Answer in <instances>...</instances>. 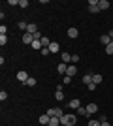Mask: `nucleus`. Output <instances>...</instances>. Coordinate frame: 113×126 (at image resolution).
<instances>
[{"label": "nucleus", "instance_id": "f3484780", "mask_svg": "<svg viewBox=\"0 0 113 126\" xmlns=\"http://www.w3.org/2000/svg\"><path fill=\"white\" fill-rule=\"evenodd\" d=\"M75 74H77V68H75V66H68V70H66V75H70V77H74Z\"/></svg>", "mask_w": 113, "mask_h": 126}, {"label": "nucleus", "instance_id": "4be33fe9", "mask_svg": "<svg viewBox=\"0 0 113 126\" xmlns=\"http://www.w3.org/2000/svg\"><path fill=\"white\" fill-rule=\"evenodd\" d=\"M55 100L62 102V100H64V92H62V90H57V92H55Z\"/></svg>", "mask_w": 113, "mask_h": 126}, {"label": "nucleus", "instance_id": "a211bd4d", "mask_svg": "<svg viewBox=\"0 0 113 126\" xmlns=\"http://www.w3.org/2000/svg\"><path fill=\"white\" fill-rule=\"evenodd\" d=\"M81 81H83V83H85V85H91V83H92V74H85V75H83V79H81Z\"/></svg>", "mask_w": 113, "mask_h": 126}, {"label": "nucleus", "instance_id": "f257e3e1", "mask_svg": "<svg viewBox=\"0 0 113 126\" xmlns=\"http://www.w3.org/2000/svg\"><path fill=\"white\" fill-rule=\"evenodd\" d=\"M75 122H77V115H74V113H66L60 119V124L62 126H75Z\"/></svg>", "mask_w": 113, "mask_h": 126}, {"label": "nucleus", "instance_id": "bb28decb", "mask_svg": "<svg viewBox=\"0 0 113 126\" xmlns=\"http://www.w3.org/2000/svg\"><path fill=\"white\" fill-rule=\"evenodd\" d=\"M19 8H23V10L28 8V0H19Z\"/></svg>", "mask_w": 113, "mask_h": 126}, {"label": "nucleus", "instance_id": "473e14b6", "mask_svg": "<svg viewBox=\"0 0 113 126\" xmlns=\"http://www.w3.org/2000/svg\"><path fill=\"white\" fill-rule=\"evenodd\" d=\"M72 62H79V55H72Z\"/></svg>", "mask_w": 113, "mask_h": 126}, {"label": "nucleus", "instance_id": "72a5a7b5", "mask_svg": "<svg viewBox=\"0 0 113 126\" xmlns=\"http://www.w3.org/2000/svg\"><path fill=\"white\" fill-rule=\"evenodd\" d=\"M109 38H111V40H113V28H111V30H109Z\"/></svg>", "mask_w": 113, "mask_h": 126}, {"label": "nucleus", "instance_id": "393cba45", "mask_svg": "<svg viewBox=\"0 0 113 126\" xmlns=\"http://www.w3.org/2000/svg\"><path fill=\"white\" fill-rule=\"evenodd\" d=\"M87 126H102V122H100V121H96V119H91Z\"/></svg>", "mask_w": 113, "mask_h": 126}, {"label": "nucleus", "instance_id": "f03ea898", "mask_svg": "<svg viewBox=\"0 0 113 126\" xmlns=\"http://www.w3.org/2000/svg\"><path fill=\"white\" fill-rule=\"evenodd\" d=\"M47 115H49V117H57V119H62V117H64V113H62V109H60V107H53V109L47 111Z\"/></svg>", "mask_w": 113, "mask_h": 126}, {"label": "nucleus", "instance_id": "a878e982", "mask_svg": "<svg viewBox=\"0 0 113 126\" xmlns=\"http://www.w3.org/2000/svg\"><path fill=\"white\" fill-rule=\"evenodd\" d=\"M42 45H43V47H49V45H51V42H49V38H47V36H43V38H42Z\"/></svg>", "mask_w": 113, "mask_h": 126}, {"label": "nucleus", "instance_id": "6e6552de", "mask_svg": "<svg viewBox=\"0 0 113 126\" xmlns=\"http://www.w3.org/2000/svg\"><path fill=\"white\" fill-rule=\"evenodd\" d=\"M66 70H68V64H64V62H60L59 66H57V72H59L60 75H66Z\"/></svg>", "mask_w": 113, "mask_h": 126}, {"label": "nucleus", "instance_id": "cd10ccee", "mask_svg": "<svg viewBox=\"0 0 113 126\" xmlns=\"http://www.w3.org/2000/svg\"><path fill=\"white\" fill-rule=\"evenodd\" d=\"M96 87H98L96 83H91V85H87V89H89V90H92V92H94V90H96Z\"/></svg>", "mask_w": 113, "mask_h": 126}, {"label": "nucleus", "instance_id": "7c9ffc66", "mask_svg": "<svg viewBox=\"0 0 113 126\" xmlns=\"http://www.w3.org/2000/svg\"><path fill=\"white\" fill-rule=\"evenodd\" d=\"M6 98H8V92H6V90H2V92H0V100L4 102V100H6Z\"/></svg>", "mask_w": 113, "mask_h": 126}, {"label": "nucleus", "instance_id": "5701e85b", "mask_svg": "<svg viewBox=\"0 0 113 126\" xmlns=\"http://www.w3.org/2000/svg\"><path fill=\"white\" fill-rule=\"evenodd\" d=\"M36 83H38V81H36L34 77H28V79H27V83H25V85H27V87H36Z\"/></svg>", "mask_w": 113, "mask_h": 126}, {"label": "nucleus", "instance_id": "39448f33", "mask_svg": "<svg viewBox=\"0 0 113 126\" xmlns=\"http://www.w3.org/2000/svg\"><path fill=\"white\" fill-rule=\"evenodd\" d=\"M38 121H40V124H43V126H49V121H51V117H49L47 113H45V115H40V119H38Z\"/></svg>", "mask_w": 113, "mask_h": 126}, {"label": "nucleus", "instance_id": "412c9836", "mask_svg": "<svg viewBox=\"0 0 113 126\" xmlns=\"http://www.w3.org/2000/svg\"><path fill=\"white\" fill-rule=\"evenodd\" d=\"M49 126H60V119H57V117H51V121H49Z\"/></svg>", "mask_w": 113, "mask_h": 126}, {"label": "nucleus", "instance_id": "b1692460", "mask_svg": "<svg viewBox=\"0 0 113 126\" xmlns=\"http://www.w3.org/2000/svg\"><path fill=\"white\" fill-rule=\"evenodd\" d=\"M106 53H108V55H113V40L106 45Z\"/></svg>", "mask_w": 113, "mask_h": 126}, {"label": "nucleus", "instance_id": "f704fd0d", "mask_svg": "<svg viewBox=\"0 0 113 126\" xmlns=\"http://www.w3.org/2000/svg\"><path fill=\"white\" fill-rule=\"evenodd\" d=\"M102 126H111V124H109V122L106 121V122H102Z\"/></svg>", "mask_w": 113, "mask_h": 126}, {"label": "nucleus", "instance_id": "c85d7f7f", "mask_svg": "<svg viewBox=\"0 0 113 126\" xmlns=\"http://www.w3.org/2000/svg\"><path fill=\"white\" fill-rule=\"evenodd\" d=\"M8 43V36H0V45H6Z\"/></svg>", "mask_w": 113, "mask_h": 126}, {"label": "nucleus", "instance_id": "423d86ee", "mask_svg": "<svg viewBox=\"0 0 113 126\" xmlns=\"http://www.w3.org/2000/svg\"><path fill=\"white\" fill-rule=\"evenodd\" d=\"M87 111H89V115H94V113H98V105L92 102V104L87 105Z\"/></svg>", "mask_w": 113, "mask_h": 126}, {"label": "nucleus", "instance_id": "c9c22d12", "mask_svg": "<svg viewBox=\"0 0 113 126\" xmlns=\"http://www.w3.org/2000/svg\"><path fill=\"white\" fill-rule=\"evenodd\" d=\"M60 126H62V124H60Z\"/></svg>", "mask_w": 113, "mask_h": 126}, {"label": "nucleus", "instance_id": "1a4fd4ad", "mask_svg": "<svg viewBox=\"0 0 113 126\" xmlns=\"http://www.w3.org/2000/svg\"><path fill=\"white\" fill-rule=\"evenodd\" d=\"M68 105H70V109H79V107H81V102L77 100V98H74V100H70V104H68Z\"/></svg>", "mask_w": 113, "mask_h": 126}, {"label": "nucleus", "instance_id": "9b49d317", "mask_svg": "<svg viewBox=\"0 0 113 126\" xmlns=\"http://www.w3.org/2000/svg\"><path fill=\"white\" fill-rule=\"evenodd\" d=\"M98 8H100V11L102 10H109V2L108 0H98Z\"/></svg>", "mask_w": 113, "mask_h": 126}, {"label": "nucleus", "instance_id": "aec40b11", "mask_svg": "<svg viewBox=\"0 0 113 126\" xmlns=\"http://www.w3.org/2000/svg\"><path fill=\"white\" fill-rule=\"evenodd\" d=\"M77 111V115H81V117H89V111H87V107H79V109H75Z\"/></svg>", "mask_w": 113, "mask_h": 126}, {"label": "nucleus", "instance_id": "2eb2a0df", "mask_svg": "<svg viewBox=\"0 0 113 126\" xmlns=\"http://www.w3.org/2000/svg\"><path fill=\"white\" fill-rule=\"evenodd\" d=\"M104 81V77H102V74H94L92 75V83H96V85H100Z\"/></svg>", "mask_w": 113, "mask_h": 126}, {"label": "nucleus", "instance_id": "7ed1b4c3", "mask_svg": "<svg viewBox=\"0 0 113 126\" xmlns=\"http://www.w3.org/2000/svg\"><path fill=\"white\" fill-rule=\"evenodd\" d=\"M89 11H91V13H98V11H100L98 0H89Z\"/></svg>", "mask_w": 113, "mask_h": 126}, {"label": "nucleus", "instance_id": "c756f323", "mask_svg": "<svg viewBox=\"0 0 113 126\" xmlns=\"http://www.w3.org/2000/svg\"><path fill=\"white\" fill-rule=\"evenodd\" d=\"M40 53H42L43 57H47V55H49V53H51V51H49V47H43V49H42V51H40Z\"/></svg>", "mask_w": 113, "mask_h": 126}, {"label": "nucleus", "instance_id": "6ab92c4d", "mask_svg": "<svg viewBox=\"0 0 113 126\" xmlns=\"http://www.w3.org/2000/svg\"><path fill=\"white\" fill-rule=\"evenodd\" d=\"M100 42H102L104 45H108V43L111 42V38H109V34H104V36H100Z\"/></svg>", "mask_w": 113, "mask_h": 126}, {"label": "nucleus", "instance_id": "0eeeda50", "mask_svg": "<svg viewBox=\"0 0 113 126\" xmlns=\"http://www.w3.org/2000/svg\"><path fill=\"white\" fill-rule=\"evenodd\" d=\"M66 34H68V38H72V40H74V38H77V36H79V30L72 26V28H68V32H66Z\"/></svg>", "mask_w": 113, "mask_h": 126}, {"label": "nucleus", "instance_id": "dca6fc26", "mask_svg": "<svg viewBox=\"0 0 113 126\" xmlns=\"http://www.w3.org/2000/svg\"><path fill=\"white\" fill-rule=\"evenodd\" d=\"M27 32H28V34H36V32H38V26L34 25V23H28V28H27Z\"/></svg>", "mask_w": 113, "mask_h": 126}, {"label": "nucleus", "instance_id": "4468645a", "mask_svg": "<svg viewBox=\"0 0 113 126\" xmlns=\"http://www.w3.org/2000/svg\"><path fill=\"white\" fill-rule=\"evenodd\" d=\"M62 62H64V64L72 62V55H70V53H66V51H62Z\"/></svg>", "mask_w": 113, "mask_h": 126}, {"label": "nucleus", "instance_id": "f8f14e48", "mask_svg": "<svg viewBox=\"0 0 113 126\" xmlns=\"http://www.w3.org/2000/svg\"><path fill=\"white\" fill-rule=\"evenodd\" d=\"M49 51H51V53H59V51H60V45H59L57 42H51V45H49Z\"/></svg>", "mask_w": 113, "mask_h": 126}, {"label": "nucleus", "instance_id": "ddd939ff", "mask_svg": "<svg viewBox=\"0 0 113 126\" xmlns=\"http://www.w3.org/2000/svg\"><path fill=\"white\" fill-rule=\"evenodd\" d=\"M32 49H36V51H42V49H43L42 40H34V42H32Z\"/></svg>", "mask_w": 113, "mask_h": 126}, {"label": "nucleus", "instance_id": "9d476101", "mask_svg": "<svg viewBox=\"0 0 113 126\" xmlns=\"http://www.w3.org/2000/svg\"><path fill=\"white\" fill-rule=\"evenodd\" d=\"M28 77H30V75H28L27 72H23V70L17 74V79H19V81H23V83H27V79H28Z\"/></svg>", "mask_w": 113, "mask_h": 126}, {"label": "nucleus", "instance_id": "2f4dec72", "mask_svg": "<svg viewBox=\"0 0 113 126\" xmlns=\"http://www.w3.org/2000/svg\"><path fill=\"white\" fill-rule=\"evenodd\" d=\"M72 83V77L70 75H64V85H70Z\"/></svg>", "mask_w": 113, "mask_h": 126}, {"label": "nucleus", "instance_id": "20e7f679", "mask_svg": "<svg viewBox=\"0 0 113 126\" xmlns=\"http://www.w3.org/2000/svg\"><path fill=\"white\" fill-rule=\"evenodd\" d=\"M32 42H34V34H28V32H25V34H23V43L32 45Z\"/></svg>", "mask_w": 113, "mask_h": 126}]
</instances>
